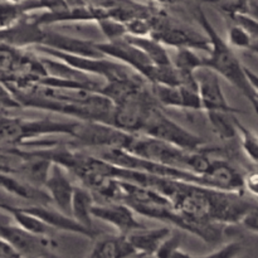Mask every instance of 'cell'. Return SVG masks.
Wrapping results in <instances>:
<instances>
[{
    "label": "cell",
    "mask_w": 258,
    "mask_h": 258,
    "mask_svg": "<svg viewBox=\"0 0 258 258\" xmlns=\"http://www.w3.org/2000/svg\"><path fill=\"white\" fill-rule=\"evenodd\" d=\"M50 206L52 204H49V206H33V204H30L29 207H22V208L37 216L38 218L45 222L52 229L70 232V233L80 234V236L88 237V238H97V236L93 232L85 228L72 216H68V214H66L60 209L52 208Z\"/></svg>",
    "instance_id": "13"
},
{
    "label": "cell",
    "mask_w": 258,
    "mask_h": 258,
    "mask_svg": "<svg viewBox=\"0 0 258 258\" xmlns=\"http://www.w3.org/2000/svg\"><path fill=\"white\" fill-rule=\"evenodd\" d=\"M207 116H208L212 130L222 141H232L238 138L236 113L223 112V111H208Z\"/></svg>",
    "instance_id": "21"
},
{
    "label": "cell",
    "mask_w": 258,
    "mask_h": 258,
    "mask_svg": "<svg viewBox=\"0 0 258 258\" xmlns=\"http://www.w3.org/2000/svg\"><path fill=\"white\" fill-rule=\"evenodd\" d=\"M249 13H251L252 15H254L256 18H258V3L252 0L251 7H249Z\"/></svg>",
    "instance_id": "33"
},
{
    "label": "cell",
    "mask_w": 258,
    "mask_h": 258,
    "mask_svg": "<svg viewBox=\"0 0 258 258\" xmlns=\"http://www.w3.org/2000/svg\"><path fill=\"white\" fill-rule=\"evenodd\" d=\"M173 64L180 72L196 73L199 68L204 67V57H199L193 48H176Z\"/></svg>",
    "instance_id": "24"
},
{
    "label": "cell",
    "mask_w": 258,
    "mask_h": 258,
    "mask_svg": "<svg viewBox=\"0 0 258 258\" xmlns=\"http://www.w3.org/2000/svg\"><path fill=\"white\" fill-rule=\"evenodd\" d=\"M127 39L133 42L134 44L138 45L140 49H143L146 53V55L153 60V63L156 67L168 66L173 63V59H171V57L169 55L168 50L165 48L166 45L163 44L156 38L151 37V35H143V37L127 35Z\"/></svg>",
    "instance_id": "20"
},
{
    "label": "cell",
    "mask_w": 258,
    "mask_h": 258,
    "mask_svg": "<svg viewBox=\"0 0 258 258\" xmlns=\"http://www.w3.org/2000/svg\"><path fill=\"white\" fill-rule=\"evenodd\" d=\"M159 102L151 92L150 83L116 103L112 125L128 134H141L151 112Z\"/></svg>",
    "instance_id": "4"
},
{
    "label": "cell",
    "mask_w": 258,
    "mask_h": 258,
    "mask_svg": "<svg viewBox=\"0 0 258 258\" xmlns=\"http://www.w3.org/2000/svg\"><path fill=\"white\" fill-rule=\"evenodd\" d=\"M97 47L106 57L113 58L123 64L135 70L149 82L153 81L156 66L146 55L143 49L127 39V35L117 40H105L97 42Z\"/></svg>",
    "instance_id": "8"
},
{
    "label": "cell",
    "mask_w": 258,
    "mask_h": 258,
    "mask_svg": "<svg viewBox=\"0 0 258 258\" xmlns=\"http://www.w3.org/2000/svg\"><path fill=\"white\" fill-rule=\"evenodd\" d=\"M153 32L151 37L160 40L163 44L173 48H193L202 49L208 53L211 50V40L207 33L202 34L194 28L168 17L160 12H156L151 18Z\"/></svg>",
    "instance_id": "5"
},
{
    "label": "cell",
    "mask_w": 258,
    "mask_h": 258,
    "mask_svg": "<svg viewBox=\"0 0 258 258\" xmlns=\"http://www.w3.org/2000/svg\"><path fill=\"white\" fill-rule=\"evenodd\" d=\"M80 122V120L58 121L50 117L29 120L4 115L2 117V146L3 149L19 148L29 141L50 135L72 136Z\"/></svg>",
    "instance_id": "3"
},
{
    "label": "cell",
    "mask_w": 258,
    "mask_h": 258,
    "mask_svg": "<svg viewBox=\"0 0 258 258\" xmlns=\"http://www.w3.org/2000/svg\"><path fill=\"white\" fill-rule=\"evenodd\" d=\"M197 19L211 40V50L208 57H204V66L216 71L222 78L236 87L258 113V91L247 75V67L242 64L234 53V48L221 37L201 8L197 10Z\"/></svg>",
    "instance_id": "1"
},
{
    "label": "cell",
    "mask_w": 258,
    "mask_h": 258,
    "mask_svg": "<svg viewBox=\"0 0 258 258\" xmlns=\"http://www.w3.org/2000/svg\"><path fill=\"white\" fill-rule=\"evenodd\" d=\"M236 125L242 150L252 163L258 165V134L247 127L241 120H238V117H236Z\"/></svg>",
    "instance_id": "23"
},
{
    "label": "cell",
    "mask_w": 258,
    "mask_h": 258,
    "mask_svg": "<svg viewBox=\"0 0 258 258\" xmlns=\"http://www.w3.org/2000/svg\"><path fill=\"white\" fill-rule=\"evenodd\" d=\"M95 196L87 186H76L72 201V217L78 223L82 224L85 228L90 229L98 237L101 232L93 224V218H95L93 217V207H95Z\"/></svg>",
    "instance_id": "19"
},
{
    "label": "cell",
    "mask_w": 258,
    "mask_h": 258,
    "mask_svg": "<svg viewBox=\"0 0 258 258\" xmlns=\"http://www.w3.org/2000/svg\"><path fill=\"white\" fill-rule=\"evenodd\" d=\"M66 171L67 170L62 165L53 163L44 188L52 197L53 204L66 214L72 216V201L76 185H73Z\"/></svg>",
    "instance_id": "15"
},
{
    "label": "cell",
    "mask_w": 258,
    "mask_h": 258,
    "mask_svg": "<svg viewBox=\"0 0 258 258\" xmlns=\"http://www.w3.org/2000/svg\"><path fill=\"white\" fill-rule=\"evenodd\" d=\"M214 3L222 12L226 14V17L237 13H249L252 0H209Z\"/></svg>",
    "instance_id": "28"
},
{
    "label": "cell",
    "mask_w": 258,
    "mask_h": 258,
    "mask_svg": "<svg viewBox=\"0 0 258 258\" xmlns=\"http://www.w3.org/2000/svg\"><path fill=\"white\" fill-rule=\"evenodd\" d=\"M138 256V251L131 243L127 234L118 233L116 236L101 237L95 242L90 257L93 258H116Z\"/></svg>",
    "instance_id": "17"
},
{
    "label": "cell",
    "mask_w": 258,
    "mask_h": 258,
    "mask_svg": "<svg viewBox=\"0 0 258 258\" xmlns=\"http://www.w3.org/2000/svg\"><path fill=\"white\" fill-rule=\"evenodd\" d=\"M161 108H163L161 106L154 108L141 134L160 139V140L173 144V145L185 149V150L198 151L204 149L206 143L201 136L190 133L174 120H171L163 112Z\"/></svg>",
    "instance_id": "7"
},
{
    "label": "cell",
    "mask_w": 258,
    "mask_h": 258,
    "mask_svg": "<svg viewBox=\"0 0 258 258\" xmlns=\"http://www.w3.org/2000/svg\"><path fill=\"white\" fill-rule=\"evenodd\" d=\"M151 92L161 107L183 108V95L179 86L150 83Z\"/></svg>",
    "instance_id": "22"
},
{
    "label": "cell",
    "mask_w": 258,
    "mask_h": 258,
    "mask_svg": "<svg viewBox=\"0 0 258 258\" xmlns=\"http://www.w3.org/2000/svg\"><path fill=\"white\" fill-rule=\"evenodd\" d=\"M201 91L202 105L206 112L223 111V112L241 113L242 111L229 105L221 85V76L209 67H202L196 72Z\"/></svg>",
    "instance_id": "10"
},
{
    "label": "cell",
    "mask_w": 258,
    "mask_h": 258,
    "mask_svg": "<svg viewBox=\"0 0 258 258\" xmlns=\"http://www.w3.org/2000/svg\"><path fill=\"white\" fill-rule=\"evenodd\" d=\"M2 186L9 194L22 198L25 202H29L33 206L53 204L52 197L49 196L47 189L35 185V184L18 178L15 175L2 173Z\"/></svg>",
    "instance_id": "16"
},
{
    "label": "cell",
    "mask_w": 258,
    "mask_h": 258,
    "mask_svg": "<svg viewBox=\"0 0 258 258\" xmlns=\"http://www.w3.org/2000/svg\"><path fill=\"white\" fill-rule=\"evenodd\" d=\"M0 231L2 238L9 241L22 257H52L58 247L57 242L50 236L32 233L19 224L3 222Z\"/></svg>",
    "instance_id": "9"
},
{
    "label": "cell",
    "mask_w": 258,
    "mask_h": 258,
    "mask_svg": "<svg viewBox=\"0 0 258 258\" xmlns=\"http://www.w3.org/2000/svg\"><path fill=\"white\" fill-rule=\"evenodd\" d=\"M93 217L112 226L118 233L128 234L138 229L145 228V224L138 221L136 212L123 202L95 204Z\"/></svg>",
    "instance_id": "11"
},
{
    "label": "cell",
    "mask_w": 258,
    "mask_h": 258,
    "mask_svg": "<svg viewBox=\"0 0 258 258\" xmlns=\"http://www.w3.org/2000/svg\"><path fill=\"white\" fill-rule=\"evenodd\" d=\"M243 189L258 202V170L248 171L243 176Z\"/></svg>",
    "instance_id": "29"
},
{
    "label": "cell",
    "mask_w": 258,
    "mask_h": 258,
    "mask_svg": "<svg viewBox=\"0 0 258 258\" xmlns=\"http://www.w3.org/2000/svg\"><path fill=\"white\" fill-rule=\"evenodd\" d=\"M96 24L98 25V29L106 40H117L128 34L125 23L120 22L115 18H101L96 22Z\"/></svg>",
    "instance_id": "25"
},
{
    "label": "cell",
    "mask_w": 258,
    "mask_h": 258,
    "mask_svg": "<svg viewBox=\"0 0 258 258\" xmlns=\"http://www.w3.org/2000/svg\"><path fill=\"white\" fill-rule=\"evenodd\" d=\"M39 45H47L53 49L72 53V54L87 55V57H106L98 49L97 42H95V40L62 34V33L55 32V30L45 29L42 44Z\"/></svg>",
    "instance_id": "12"
},
{
    "label": "cell",
    "mask_w": 258,
    "mask_h": 258,
    "mask_svg": "<svg viewBox=\"0 0 258 258\" xmlns=\"http://www.w3.org/2000/svg\"><path fill=\"white\" fill-rule=\"evenodd\" d=\"M170 227L141 228L128 233L131 243L138 251V256H155L163 242L171 234Z\"/></svg>",
    "instance_id": "18"
},
{
    "label": "cell",
    "mask_w": 258,
    "mask_h": 258,
    "mask_svg": "<svg viewBox=\"0 0 258 258\" xmlns=\"http://www.w3.org/2000/svg\"><path fill=\"white\" fill-rule=\"evenodd\" d=\"M156 257H175V256H189L181 249V236L179 232L173 231L170 236L163 242L160 248L155 254Z\"/></svg>",
    "instance_id": "27"
},
{
    "label": "cell",
    "mask_w": 258,
    "mask_h": 258,
    "mask_svg": "<svg viewBox=\"0 0 258 258\" xmlns=\"http://www.w3.org/2000/svg\"><path fill=\"white\" fill-rule=\"evenodd\" d=\"M242 226L246 229L251 231L252 233L258 234V202L249 209L248 213L244 216V218L241 222Z\"/></svg>",
    "instance_id": "31"
},
{
    "label": "cell",
    "mask_w": 258,
    "mask_h": 258,
    "mask_svg": "<svg viewBox=\"0 0 258 258\" xmlns=\"http://www.w3.org/2000/svg\"><path fill=\"white\" fill-rule=\"evenodd\" d=\"M0 258H22V254L19 253V251L9 241L2 238V243H0Z\"/></svg>",
    "instance_id": "32"
},
{
    "label": "cell",
    "mask_w": 258,
    "mask_h": 258,
    "mask_svg": "<svg viewBox=\"0 0 258 258\" xmlns=\"http://www.w3.org/2000/svg\"><path fill=\"white\" fill-rule=\"evenodd\" d=\"M249 50H251L252 53H254V54L258 55V39L253 40L252 45H251V47H249Z\"/></svg>",
    "instance_id": "34"
},
{
    "label": "cell",
    "mask_w": 258,
    "mask_h": 258,
    "mask_svg": "<svg viewBox=\"0 0 258 258\" xmlns=\"http://www.w3.org/2000/svg\"><path fill=\"white\" fill-rule=\"evenodd\" d=\"M242 244L239 242H232L226 244L222 248H217V251L211 252L207 257H236L241 253Z\"/></svg>",
    "instance_id": "30"
},
{
    "label": "cell",
    "mask_w": 258,
    "mask_h": 258,
    "mask_svg": "<svg viewBox=\"0 0 258 258\" xmlns=\"http://www.w3.org/2000/svg\"><path fill=\"white\" fill-rule=\"evenodd\" d=\"M207 186L228 191H244L243 174L224 159H213L204 174Z\"/></svg>",
    "instance_id": "14"
},
{
    "label": "cell",
    "mask_w": 258,
    "mask_h": 258,
    "mask_svg": "<svg viewBox=\"0 0 258 258\" xmlns=\"http://www.w3.org/2000/svg\"><path fill=\"white\" fill-rule=\"evenodd\" d=\"M126 150L141 158L191 171L199 175L206 174L213 160L206 154V149L198 151L185 150L145 134H134Z\"/></svg>",
    "instance_id": "2"
},
{
    "label": "cell",
    "mask_w": 258,
    "mask_h": 258,
    "mask_svg": "<svg viewBox=\"0 0 258 258\" xmlns=\"http://www.w3.org/2000/svg\"><path fill=\"white\" fill-rule=\"evenodd\" d=\"M134 134L120 130L111 123L100 121H81L71 138V146L92 149H127Z\"/></svg>",
    "instance_id": "6"
},
{
    "label": "cell",
    "mask_w": 258,
    "mask_h": 258,
    "mask_svg": "<svg viewBox=\"0 0 258 258\" xmlns=\"http://www.w3.org/2000/svg\"><path fill=\"white\" fill-rule=\"evenodd\" d=\"M227 43L236 49H249L253 43V38L246 28L238 23L232 22L227 30Z\"/></svg>",
    "instance_id": "26"
}]
</instances>
